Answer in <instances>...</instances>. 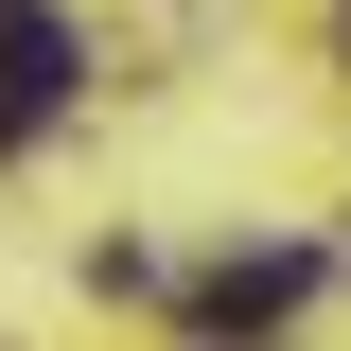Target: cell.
Segmentation results:
<instances>
[{"instance_id": "obj_1", "label": "cell", "mask_w": 351, "mask_h": 351, "mask_svg": "<svg viewBox=\"0 0 351 351\" xmlns=\"http://www.w3.org/2000/svg\"><path fill=\"white\" fill-rule=\"evenodd\" d=\"M316 299V246H246V263H211V281H193V334H281V316Z\"/></svg>"}, {"instance_id": "obj_2", "label": "cell", "mask_w": 351, "mask_h": 351, "mask_svg": "<svg viewBox=\"0 0 351 351\" xmlns=\"http://www.w3.org/2000/svg\"><path fill=\"white\" fill-rule=\"evenodd\" d=\"M71 71H88V53H71V18H53V0H0V141H18V123H53V106H71Z\"/></svg>"}]
</instances>
